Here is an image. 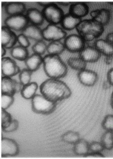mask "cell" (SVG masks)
I'll return each mask as SVG.
<instances>
[{
    "instance_id": "cell-42",
    "label": "cell",
    "mask_w": 113,
    "mask_h": 159,
    "mask_svg": "<svg viewBox=\"0 0 113 159\" xmlns=\"http://www.w3.org/2000/svg\"><path fill=\"white\" fill-rule=\"evenodd\" d=\"M98 11H99V9H97L92 11L90 12V16L92 17V19H94L97 17L98 13Z\"/></svg>"
},
{
    "instance_id": "cell-10",
    "label": "cell",
    "mask_w": 113,
    "mask_h": 159,
    "mask_svg": "<svg viewBox=\"0 0 113 159\" xmlns=\"http://www.w3.org/2000/svg\"><path fill=\"white\" fill-rule=\"evenodd\" d=\"M23 86L20 82L12 79L11 77L3 76L2 78V93L14 95L16 93L21 92Z\"/></svg>"
},
{
    "instance_id": "cell-2",
    "label": "cell",
    "mask_w": 113,
    "mask_h": 159,
    "mask_svg": "<svg viewBox=\"0 0 113 159\" xmlns=\"http://www.w3.org/2000/svg\"><path fill=\"white\" fill-rule=\"evenodd\" d=\"M43 64L44 71L50 78L60 79L67 75L68 67L59 55L48 54L45 56Z\"/></svg>"
},
{
    "instance_id": "cell-43",
    "label": "cell",
    "mask_w": 113,
    "mask_h": 159,
    "mask_svg": "<svg viewBox=\"0 0 113 159\" xmlns=\"http://www.w3.org/2000/svg\"><path fill=\"white\" fill-rule=\"evenodd\" d=\"M38 4H40V5L42 6H44V7H46V6H48V5L51 4V3H53V2H38Z\"/></svg>"
},
{
    "instance_id": "cell-1",
    "label": "cell",
    "mask_w": 113,
    "mask_h": 159,
    "mask_svg": "<svg viewBox=\"0 0 113 159\" xmlns=\"http://www.w3.org/2000/svg\"><path fill=\"white\" fill-rule=\"evenodd\" d=\"M40 93L48 100L57 102L66 100L72 95L69 87L58 79L50 78L41 84Z\"/></svg>"
},
{
    "instance_id": "cell-8",
    "label": "cell",
    "mask_w": 113,
    "mask_h": 159,
    "mask_svg": "<svg viewBox=\"0 0 113 159\" xmlns=\"http://www.w3.org/2000/svg\"><path fill=\"white\" fill-rule=\"evenodd\" d=\"M64 43L68 51L79 52L85 47V41L79 35L72 34L65 37Z\"/></svg>"
},
{
    "instance_id": "cell-37",
    "label": "cell",
    "mask_w": 113,
    "mask_h": 159,
    "mask_svg": "<svg viewBox=\"0 0 113 159\" xmlns=\"http://www.w3.org/2000/svg\"><path fill=\"white\" fill-rule=\"evenodd\" d=\"M17 42L20 45L25 48H28L30 45L28 38L23 34H20L17 36Z\"/></svg>"
},
{
    "instance_id": "cell-27",
    "label": "cell",
    "mask_w": 113,
    "mask_h": 159,
    "mask_svg": "<svg viewBox=\"0 0 113 159\" xmlns=\"http://www.w3.org/2000/svg\"><path fill=\"white\" fill-rule=\"evenodd\" d=\"M111 18V12L109 10L106 9H99L97 16L94 19V20L98 23L105 26L107 25L110 21Z\"/></svg>"
},
{
    "instance_id": "cell-32",
    "label": "cell",
    "mask_w": 113,
    "mask_h": 159,
    "mask_svg": "<svg viewBox=\"0 0 113 159\" xmlns=\"http://www.w3.org/2000/svg\"><path fill=\"white\" fill-rule=\"evenodd\" d=\"M47 45L43 40L37 41L32 46V50L34 53L42 55L47 51Z\"/></svg>"
},
{
    "instance_id": "cell-48",
    "label": "cell",
    "mask_w": 113,
    "mask_h": 159,
    "mask_svg": "<svg viewBox=\"0 0 113 159\" xmlns=\"http://www.w3.org/2000/svg\"><path fill=\"white\" fill-rule=\"evenodd\" d=\"M108 3H109V4H113V2H109Z\"/></svg>"
},
{
    "instance_id": "cell-28",
    "label": "cell",
    "mask_w": 113,
    "mask_h": 159,
    "mask_svg": "<svg viewBox=\"0 0 113 159\" xmlns=\"http://www.w3.org/2000/svg\"><path fill=\"white\" fill-rule=\"evenodd\" d=\"M80 139V134L74 131H68L64 134L61 136L63 142L73 145Z\"/></svg>"
},
{
    "instance_id": "cell-12",
    "label": "cell",
    "mask_w": 113,
    "mask_h": 159,
    "mask_svg": "<svg viewBox=\"0 0 113 159\" xmlns=\"http://www.w3.org/2000/svg\"><path fill=\"white\" fill-rule=\"evenodd\" d=\"M17 42V36L6 26L1 28V45L6 49H12Z\"/></svg>"
},
{
    "instance_id": "cell-4",
    "label": "cell",
    "mask_w": 113,
    "mask_h": 159,
    "mask_svg": "<svg viewBox=\"0 0 113 159\" xmlns=\"http://www.w3.org/2000/svg\"><path fill=\"white\" fill-rule=\"evenodd\" d=\"M31 100L32 110L38 114H50L56 109V102L48 100L42 94H36Z\"/></svg>"
},
{
    "instance_id": "cell-39",
    "label": "cell",
    "mask_w": 113,
    "mask_h": 159,
    "mask_svg": "<svg viewBox=\"0 0 113 159\" xmlns=\"http://www.w3.org/2000/svg\"><path fill=\"white\" fill-rule=\"evenodd\" d=\"M107 81L111 85L113 86V68L109 70L107 72Z\"/></svg>"
},
{
    "instance_id": "cell-11",
    "label": "cell",
    "mask_w": 113,
    "mask_h": 159,
    "mask_svg": "<svg viewBox=\"0 0 113 159\" xmlns=\"http://www.w3.org/2000/svg\"><path fill=\"white\" fill-rule=\"evenodd\" d=\"M2 72L4 76L12 77L20 72V69L13 59L3 57L1 61Z\"/></svg>"
},
{
    "instance_id": "cell-9",
    "label": "cell",
    "mask_w": 113,
    "mask_h": 159,
    "mask_svg": "<svg viewBox=\"0 0 113 159\" xmlns=\"http://www.w3.org/2000/svg\"><path fill=\"white\" fill-rule=\"evenodd\" d=\"M18 144L15 140L2 138L1 142V155L2 157L16 156L19 153Z\"/></svg>"
},
{
    "instance_id": "cell-17",
    "label": "cell",
    "mask_w": 113,
    "mask_h": 159,
    "mask_svg": "<svg viewBox=\"0 0 113 159\" xmlns=\"http://www.w3.org/2000/svg\"><path fill=\"white\" fill-rule=\"evenodd\" d=\"M5 10L10 16L23 14L26 10V5L20 2H12L5 4Z\"/></svg>"
},
{
    "instance_id": "cell-22",
    "label": "cell",
    "mask_w": 113,
    "mask_h": 159,
    "mask_svg": "<svg viewBox=\"0 0 113 159\" xmlns=\"http://www.w3.org/2000/svg\"><path fill=\"white\" fill-rule=\"evenodd\" d=\"M89 143L85 139H80L73 146V152L78 156H86L90 152Z\"/></svg>"
},
{
    "instance_id": "cell-35",
    "label": "cell",
    "mask_w": 113,
    "mask_h": 159,
    "mask_svg": "<svg viewBox=\"0 0 113 159\" xmlns=\"http://www.w3.org/2000/svg\"><path fill=\"white\" fill-rule=\"evenodd\" d=\"M90 152H101L105 148L101 142H93L89 144Z\"/></svg>"
},
{
    "instance_id": "cell-18",
    "label": "cell",
    "mask_w": 113,
    "mask_h": 159,
    "mask_svg": "<svg viewBox=\"0 0 113 159\" xmlns=\"http://www.w3.org/2000/svg\"><path fill=\"white\" fill-rule=\"evenodd\" d=\"M26 16L29 21L31 22L32 25L37 26L42 25L45 20L42 11L35 8L29 9L27 11Z\"/></svg>"
},
{
    "instance_id": "cell-21",
    "label": "cell",
    "mask_w": 113,
    "mask_h": 159,
    "mask_svg": "<svg viewBox=\"0 0 113 159\" xmlns=\"http://www.w3.org/2000/svg\"><path fill=\"white\" fill-rule=\"evenodd\" d=\"M81 20L80 18L77 17L69 13L64 14L61 24L64 29L70 31L76 28Z\"/></svg>"
},
{
    "instance_id": "cell-15",
    "label": "cell",
    "mask_w": 113,
    "mask_h": 159,
    "mask_svg": "<svg viewBox=\"0 0 113 159\" xmlns=\"http://www.w3.org/2000/svg\"><path fill=\"white\" fill-rule=\"evenodd\" d=\"M89 12V7L84 2H77L71 3L69 8V13L81 18L86 16Z\"/></svg>"
},
{
    "instance_id": "cell-24",
    "label": "cell",
    "mask_w": 113,
    "mask_h": 159,
    "mask_svg": "<svg viewBox=\"0 0 113 159\" xmlns=\"http://www.w3.org/2000/svg\"><path fill=\"white\" fill-rule=\"evenodd\" d=\"M11 54L13 58L19 61H25L29 56L27 49L21 45L14 46L12 48Z\"/></svg>"
},
{
    "instance_id": "cell-25",
    "label": "cell",
    "mask_w": 113,
    "mask_h": 159,
    "mask_svg": "<svg viewBox=\"0 0 113 159\" xmlns=\"http://www.w3.org/2000/svg\"><path fill=\"white\" fill-rule=\"evenodd\" d=\"M65 47L64 44L60 41H52L47 45V52L48 54L57 55L61 54Z\"/></svg>"
},
{
    "instance_id": "cell-7",
    "label": "cell",
    "mask_w": 113,
    "mask_h": 159,
    "mask_svg": "<svg viewBox=\"0 0 113 159\" xmlns=\"http://www.w3.org/2000/svg\"><path fill=\"white\" fill-rule=\"evenodd\" d=\"M43 38L49 41H60L66 37V33L56 25L49 24L43 30Z\"/></svg>"
},
{
    "instance_id": "cell-14",
    "label": "cell",
    "mask_w": 113,
    "mask_h": 159,
    "mask_svg": "<svg viewBox=\"0 0 113 159\" xmlns=\"http://www.w3.org/2000/svg\"><path fill=\"white\" fill-rule=\"evenodd\" d=\"M101 56V53L93 46L85 47L79 52V57L86 62H97Z\"/></svg>"
},
{
    "instance_id": "cell-29",
    "label": "cell",
    "mask_w": 113,
    "mask_h": 159,
    "mask_svg": "<svg viewBox=\"0 0 113 159\" xmlns=\"http://www.w3.org/2000/svg\"><path fill=\"white\" fill-rule=\"evenodd\" d=\"M101 143L106 150L113 149V132L106 131L101 137Z\"/></svg>"
},
{
    "instance_id": "cell-6",
    "label": "cell",
    "mask_w": 113,
    "mask_h": 159,
    "mask_svg": "<svg viewBox=\"0 0 113 159\" xmlns=\"http://www.w3.org/2000/svg\"><path fill=\"white\" fill-rule=\"evenodd\" d=\"M29 20L24 14L10 16L4 20L5 26L11 30L23 31L28 25Z\"/></svg>"
},
{
    "instance_id": "cell-16",
    "label": "cell",
    "mask_w": 113,
    "mask_h": 159,
    "mask_svg": "<svg viewBox=\"0 0 113 159\" xmlns=\"http://www.w3.org/2000/svg\"><path fill=\"white\" fill-rule=\"evenodd\" d=\"M24 34L28 38L39 41L43 40V30L39 27L34 25H28L26 28L22 31Z\"/></svg>"
},
{
    "instance_id": "cell-5",
    "label": "cell",
    "mask_w": 113,
    "mask_h": 159,
    "mask_svg": "<svg viewBox=\"0 0 113 159\" xmlns=\"http://www.w3.org/2000/svg\"><path fill=\"white\" fill-rule=\"evenodd\" d=\"M42 12L45 19L49 24L54 25H56L61 23L64 16L63 11L54 2L44 7Z\"/></svg>"
},
{
    "instance_id": "cell-31",
    "label": "cell",
    "mask_w": 113,
    "mask_h": 159,
    "mask_svg": "<svg viewBox=\"0 0 113 159\" xmlns=\"http://www.w3.org/2000/svg\"><path fill=\"white\" fill-rule=\"evenodd\" d=\"M14 95L2 93L1 106L2 109L7 110L14 102Z\"/></svg>"
},
{
    "instance_id": "cell-23",
    "label": "cell",
    "mask_w": 113,
    "mask_h": 159,
    "mask_svg": "<svg viewBox=\"0 0 113 159\" xmlns=\"http://www.w3.org/2000/svg\"><path fill=\"white\" fill-rule=\"evenodd\" d=\"M38 88L37 83L31 82L28 84L24 86L21 91V95L25 99H32L35 95Z\"/></svg>"
},
{
    "instance_id": "cell-40",
    "label": "cell",
    "mask_w": 113,
    "mask_h": 159,
    "mask_svg": "<svg viewBox=\"0 0 113 159\" xmlns=\"http://www.w3.org/2000/svg\"><path fill=\"white\" fill-rule=\"evenodd\" d=\"M106 40L111 43V44H113V32L107 34L106 38Z\"/></svg>"
},
{
    "instance_id": "cell-19",
    "label": "cell",
    "mask_w": 113,
    "mask_h": 159,
    "mask_svg": "<svg viewBox=\"0 0 113 159\" xmlns=\"http://www.w3.org/2000/svg\"><path fill=\"white\" fill-rule=\"evenodd\" d=\"M25 61L27 69L34 72L39 69L43 63V58L42 55L34 53L29 56Z\"/></svg>"
},
{
    "instance_id": "cell-30",
    "label": "cell",
    "mask_w": 113,
    "mask_h": 159,
    "mask_svg": "<svg viewBox=\"0 0 113 159\" xmlns=\"http://www.w3.org/2000/svg\"><path fill=\"white\" fill-rule=\"evenodd\" d=\"M32 72L28 69H24L19 73L20 82L23 86L26 85L31 83Z\"/></svg>"
},
{
    "instance_id": "cell-34",
    "label": "cell",
    "mask_w": 113,
    "mask_h": 159,
    "mask_svg": "<svg viewBox=\"0 0 113 159\" xmlns=\"http://www.w3.org/2000/svg\"><path fill=\"white\" fill-rule=\"evenodd\" d=\"M12 120V117L10 113L6 111V110L2 109L1 125L2 129L8 126Z\"/></svg>"
},
{
    "instance_id": "cell-41",
    "label": "cell",
    "mask_w": 113,
    "mask_h": 159,
    "mask_svg": "<svg viewBox=\"0 0 113 159\" xmlns=\"http://www.w3.org/2000/svg\"><path fill=\"white\" fill-rule=\"evenodd\" d=\"M113 59V56H106L105 59V62L107 65H110L112 63Z\"/></svg>"
},
{
    "instance_id": "cell-26",
    "label": "cell",
    "mask_w": 113,
    "mask_h": 159,
    "mask_svg": "<svg viewBox=\"0 0 113 159\" xmlns=\"http://www.w3.org/2000/svg\"><path fill=\"white\" fill-rule=\"evenodd\" d=\"M67 64L70 67L74 70H80L86 69L87 62L80 57H72L67 60Z\"/></svg>"
},
{
    "instance_id": "cell-20",
    "label": "cell",
    "mask_w": 113,
    "mask_h": 159,
    "mask_svg": "<svg viewBox=\"0 0 113 159\" xmlns=\"http://www.w3.org/2000/svg\"><path fill=\"white\" fill-rule=\"evenodd\" d=\"M95 47L105 56H113V44L104 39H98L95 42Z\"/></svg>"
},
{
    "instance_id": "cell-3",
    "label": "cell",
    "mask_w": 113,
    "mask_h": 159,
    "mask_svg": "<svg viewBox=\"0 0 113 159\" xmlns=\"http://www.w3.org/2000/svg\"><path fill=\"white\" fill-rule=\"evenodd\" d=\"M76 29L84 41L90 42L100 37L105 28L104 26L92 19L82 20Z\"/></svg>"
},
{
    "instance_id": "cell-38",
    "label": "cell",
    "mask_w": 113,
    "mask_h": 159,
    "mask_svg": "<svg viewBox=\"0 0 113 159\" xmlns=\"http://www.w3.org/2000/svg\"><path fill=\"white\" fill-rule=\"evenodd\" d=\"M85 158H104L105 156L101 152H89L84 156Z\"/></svg>"
},
{
    "instance_id": "cell-33",
    "label": "cell",
    "mask_w": 113,
    "mask_h": 159,
    "mask_svg": "<svg viewBox=\"0 0 113 159\" xmlns=\"http://www.w3.org/2000/svg\"><path fill=\"white\" fill-rule=\"evenodd\" d=\"M102 126L106 131L113 132V115L108 114L104 118Z\"/></svg>"
},
{
    "instance_id": "cell-45",
    "label": "cell",
    "mask_w": 113,
    "mask_h": 159,
    "mask_svg": "<svg viewBox=\"0 0 113 159\" xmlns=\"http://www.w3.org/2000/svg\"><path fill=\"white\" fill-rule=\"evenodd\" d=\"M110 86H111V84H110L108 83V81H107V82H105V83H104L103 87L106 89H108V88H109ZM109 88H110V87H109Z\"/></svg>"
},
{
    "instance_id": "cell-44",
    "label": "cell",
    "mask_w": 113,
    "mask_h": 159,
    "mask_svg": "<svg viewBox=\"0 0 113 159\" xmlns=\"http://www.w3.org/2000/svg\"><path fill=\"white\" fill-rule=\"evenodd\" d=\"M6 48L3 47V46L1 47V56L2 58L4 57V55L6 54Z\"/></svg>"
},
{
    "instance_id": "cell-46",
    "label": "cell",
    "mask_w": 113,
    "mask_h": 159,
    "mask_svg": "<svg viewBox=\"0 0 113 159\" xmlns=\"http://www.w3.org/2000/svg\"><path fill=\"white\" fill-rule=\"evenodd\" d=\"M57 3H59L60 5H63V6H67V5H68L69 4H71V2H57Z\"/></svg>"
},
{
    "instance_id": "cell-36",
    "label": "cell",
    "mask_w": 113,
    "mask_h": 159,
    "mask_svg": "<svg viewBox=\"0 0 113 159\" xmlns=\"http://www.w3.org/2000/svg\"><path fill=\"white\" fill-rule=\"evenodd\" d=\"M19 124L17 120L12 119L8 126L5 128L2 129V131L6 133H10L16 131L18 129Z\"/></svg>"
},
{
    "instance_id": "cell-47",
    "label": "cell",
    "mask_w": 113,
    "mask_h": 159,
    "mask_svg": "<svg viewBox=\"0 0 113 159\" xmlns=\"http://www.w3.org/2000/svg\"><path fill=\"white\" fill-rule=\"evenodd\" d=\"M110 104L112 109H113V91L112 92V94H111V99H110Z\"/></svg>"
},
{
    "instance_id": "cell-13",
    "label": "cell",
    "mask_w": 113,
    "mask_h": 159,
    "mask_svg": "<svg viewBox=\"0 0 113 159\" xmlns=\"http://www.w3.org/2000/svg\"><path fill=\"white\" fill-rule=\"evenodd\" d=\"M78 79L81 84L86 86H94L98 81V75L94 70L85 69L79 71Z\"/></svg>"
}]
</instances>
